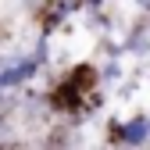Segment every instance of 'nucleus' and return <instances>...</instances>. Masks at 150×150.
<instances>
[{
	"mask_svg": "<svg viewBox=\"0 0 150 150\" xmlns=\"http://www.w3.org/2000/svg\"><path fill=\"white\" fill-rule=\"evenodd\" d=\"M32 71H36V61H22V64H14V68H7L0 75V86H18V82H25Z\"/></svg>",
	"mask_w": 150,
	"mask_h": 150,
	"instance_id": "nucleus-2",
	"label": "nucleus"
},
{
	"mask_svg": "<svg viewBox=\"0 0 150 150\" xmlns=\"http://www.w3.org/2000/svg\"><path fill=\"white\" fill-rule=\"evenodd\" d=\"M115 136L122 143H129V146H143L150 139V118L146 115H136L129 125H115Z\"/></svg>",
	"mask_w": 150,
	"mask_h": 150,
	"instance_id": "nucleus-1",
	"label": "nucleus"
}]
</instances>
